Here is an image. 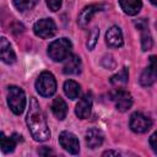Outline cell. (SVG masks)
<instances>
[{
    "label": "cell",
    "instance_id": "6da1fadb",
    "mask_svg": "<svg viewBox=\"0 0 157 157\" xmlns=\"http://www.w3.org/2000/svg\"><path fill=\"white\" fill-rule=\"evenodd\" d=\"M27 126L32 137L36 141H47L50 137V131L42 112V108L34 97L29 98V108L27 113Z\"/></svg>",
    "mask_w": 157,
    "mask_h": 157
},
{
    "label": "cell",
    "instance_id": "7a4b0ae2",
    "mask_svg": "<svg viewBox=\"0 0 157 157\" xmlns=\"http://www.w3.org/2000/svg\"><path fill=\"white\" fill-rule=\"evenodd\" d=\"M72 44L67 38H59L53 40L48 47V55L54 61H63L71 54Z\"/></svg>",
    "mask_w": 157,
    "mask_h": 157
},
{
    "label": "cell",
    "instance_id": "3957f363",
    "mask_svg": "<svg viewBox=\"0 0 157 157\" xmlns=\"http://www.w3.org/2000/svg\"><path fill=\"white\" fill-rule=\"evenodd\" d=\"M7 104L16 115H20L26 108V96L23 90L17 86H10L7 88Z\"/></svg>",
    "mask_w": 157,
    "mask_h": 157
},
{
    "label": "cell",
    "instance_id": "277c9868",
    "mask_svg": "<svg viewBox=\"0 0 157 157\" xmlns=\"http://www.w3.org/2000/svg\"><path fill=\"white\" fill-rule=\"evenodd\" d=\"M36 90L43 97H52L56 92V81L54 75L49 71H43L36 81Z\"/></svg>",
    "mask_w": 157,
    "mask_h": 157
},
{
    "label": "cell",
    "instance_id": "5b68a950",
    "mask_svg": "<svg viewBox=\"0 0 157 157\" xmlns=\"http://www.w3.org/2000/svg\"><path fill=\"white\" fill-rule=\"evenodd\" d=\"M110 98L114 102L117 109L120 110V112H126L132 105V97H131V94L126 90H124L121 87H118L117 90H114L110 93Z\"/></svg>",
    "mask_w": 157,
    "mask_h": 157
},
{
    "label": "cell",
    "instance_id": "8992f818",
    "mask_svg": "<svg viewBox=\"0 0 157 157\" xmlns=\"http://www.w3.org/2000/svg\"><path fill=\"white\" fill-rule=\"evenodd\" d=\"M33 32L39 38H50L56 33V25L52 18H42L34 23Z\"/></svg>",
    "mask_w": 157,
    "mask_h": 157
},
{
    "label": "cell",
    "instance_id": "52a82bcc",
    "mask_svg": "<svg viewBox=\"0 0 157 157\" xmlns=\"http://www.w3.org/2000/svg\"><path fill=\"white\" fill-rule=\"evenodd\" d=\"M130 129L134 131V132H137V134H142V132H146L151 129L152 126V120L150 118H147L146 115L141 114V113H134L131 117H130Z\"/></svg>",
    "mask_w": 157,
    "mask_h": 157
},
{
    "label": "cell",
    "instance_id": "ba28073f",
    "mask_svg": "<svg viewBox=\"0 0 157 157\" xmlns=\"http://www.w3.org/2000/svg\"><path fill=\"white\" fill-rule=\"evenodd\" d=\"M156 81H157V55H151L148 66L142 71L140 76V83L142 86H151Z\"/></svg>",
    "mask_w": 157,
    "mask_h": 157
},
{
    "label": "cell",
    "instance_id": "9c48e42d",
    "mask_svg": "<svg viewBox=\"0 0 157 157\" xmlns=\"http://www.w3.org/2000/svg\"><path fill=\"white\" fill-rule=\"evenodd\" d=\"M59 144L60 146L67 151L71 155H77L78 151H80V144H78V140L77 137L70 132V131H63L60 135H59Z\"/></svg>",
    "mask_w": 157,
    "mask_h": 157
},
{
    "label": "cell",
    "instance_id": "30bf717a",
    "mask_svg": "<svg viewBox=\"0 0 157 157\" xmlns=\"http://www.w3.org/2000/svg\"><path fill=\"white\" fill-rule=\"evenodd\" d=\"M135 26L137 27V29L141 32V48L144 52L150 50L152 48V37L151 33L148 31V22L145 18H140L137 21H135Z\"/></svg>",
    "mask_w": 157,
    "mask_h": 157
},
{
    "label": "cell",
    "instance_id": "8fae6325",
    "mask_svg": "<svg viewBox=\"0 0 157 157\" xmlns=\"http://www.w3.org/2000/svg\"><path fill=\"white\" fill-rule=\"evenodd\" d=\"M103 9H104V5H102V4H93V5L86 6V7L80 12V15H78V18H77L78 26L86 27V26L90 23V21L92 20V17H93L97 12L102 11Z\"/></svg>",
    "mask_w": 157,
    "mask_h": 157
},
{
    "label": "cell",
    "instance_id": "7c38bea8",
    "mask_svg": "<svg viewBox=\"0 0 157 157\" xmlns=\"http://www.w3.org/2000/svg\"><path fill=\"white\" fill-rule=\"evenodd\" d=\"M91 109H92V96L91 93H86L85 96L81 97V99L76 104L75 113L80 119H86L90 117Z\"/></svg>",
    "mask_w": 157,
    "mask_h": 157
},
{
    "label": "cell",
    "instance_id": "4fadbf2b",
    "mask_svg": "<svg viewBox=\"0 0 157 157\" xmlns=\"http://www.w3.org/2000/svg\"><path fill=\"white\" fill-rule=\"evenodd\" d=\"M81 67H82V64H81L80 56H77L75 54H70L65 59L63 71L66 75H77L81 72Z\"/></svg>",
    "mask_w": 157,
    "mask_h": 157
},
{
    "label": "cell",
    "instance_id": "5bb4252c",
    "mask_svg": "<svg viewBox=\"0 0 157 157\" xmlns=\"http://www.w3.org/2000/svg\"><path fill=\"white\" fill-rule=\"evenodd\" d=\"M105 42L112 48H119L123 45V33L118 26H112L105 33Z\"/></svg>",
    "mask_w": 157,
    "mask_h": 157
},
{
    "label": "cell",
    "instance_id": "9a60e30c",
    "mask_svg": "<svg viewBox=\"0 0 157 157\" xmlns=\"http://www.w3.org/2000/svg\"><path fill=\"white\" fill-rule=\"evenodd\" d=\"M0 55H1V60L6 64H12L16 60V54L5 37H1L0 39Z\"/></svg>",
    "mask_w": 157,
    "mask_h": 157
},
{
    "label": "cell",
    "instance_id": "2e32d148",
    "mask_svg": "<svg viewBox=\"0 0 157 157\" xmlns=\"http://www.w3.org/2000/svg\"><path fill=\"white\" fill-rule=\"evenodd\" d=\"M86 144L90 148H96L98 146H101L103 144V140H104V136H103V132L98 129H88L87 132H86Z\"/></svg>",
    "mask_w": 157,
    "mask_h": 157
},
{
    "label": "cell",
    "instance_id": "e0dca14e",
    "mask_svg": "<svg viewBox=\"0 0 157 157\" xmlns=\"http://www.w3.org/2000/svg\"><path fill=\"white\" fill-rule=\"evenodd\" d=\"M119 4H120L121 10L129 16L137 15L142 7L141 0H119Z\"/></svg>",
    "mask_w": 157,
    "mask_h": 157
},
{
    "label": "cell",
    "instance_id": "ac0fdd59",
    "mask_svg": "<svg viewBox=\"0 0 157 157\" xmlns=\"http://www.w3.org/2000/svg\"><path fill=\"white\" fill-rule=\"evenodd\" d=\"M52 112L56 117V119H59V120H63V119L66 118L67 105H66L65 101L61 97H56V98L53 99V102H52Z\"/></svg>",
    "mask_w": 157,
    "mask_h": 157
},
{
    "label": "cell",
    "instance_id": "d6986e66",
    "mask_svg": "<svg viewBox=\"0 0 157 157\" xmlns=\"http://www.w3.org/2000/svg\"><path fill=\"white\" fill-rule=\"evenodd\" d=\"M64 92L70 99H76V98H78V96L81 93V87L76 81L67 80L64 83Z\"/></svg>",
    "mask_w": 157,
    "mask_h": 157
},
{
    "label": "cell",
    "instance_id": "ffe728a7",
    "mask_svg": "<svg viewBox=\"0 0 157 157\" xmlns=\"http://www.w3.org/2000/svg\"><path fill=\"white\" fill-rule=\"evenodd\" d=\"M0 140H1V151L4 153H10L15 150L16 147V144H17V140L13 137V136H5L4 132L0 134Z\"/></svg>",
    "mask_w": 157,
    "mask_h": 157
},
{
    "label": "cell",
    "instance_id": "44dd1931",
    "mask_svg": "<svg viewBox=\"0 0 157 157\" xmlns=\"http://www.w3.org/2000/svg\"><path fill=\"white\" fill-rule=\"evenodd\" d=\"M128 78H129V71L126 67H123L120 69V71L118 74H115L114 76H112L110 78V82L114 85V86H124L126 82H128Z\"/></svg>",
    "mask_w": 157,
    "mask_h": 157
},
{
    "label": "cell",
    "instance_id": "7402d4cb",
    "mask_svg": "<svg viewBox=\"0 0 157 157\" xmlns=\"http://www.w3.org/2000/svg\"><path fill=\"white\" fill-rule=\"evenodd\" d=\"M39 0H13V5L18 11H27L33 9Z\"/></svg>",
    "mask_w": 157,
    "mask_h": 157
},
{
    "label": "cell",
    "instance_id": "603a6c76",
    "mask_svg": "<svg viewBox=\"0 0 157 157\" xmlns=\"http://www.w3.org/2000/svg\"><path fill=\"white\" fill-rule=\"evenodd\" d=\"M98 36H99V29L97 27L92 28V31L90 32V38L87 40V48L90 50H92L94 48V45L97 43V39H98Z\"/></svg>",
    "mask_w": 157,
    "mask_h": 157
},
{
    "label": "cell",
    "instance_id": "cb8c5ba5",
    "mask_svg": "<svg viewBox=\"0 0 157 157\" xmlns=\"http://www.w3.org/2000/svg\"><path fill=\"white\" fill-rule=\"evenodd\" d=\"M45 2L52 11H58L61 6V0H45Z\"/></svg>",
    "mask_w": 157,
    "mask_h": 157
},
{
    "label": "cell",
    "instance_id": "d4e9b609",
    "mask_svg": "<svg viewBox=\"0 0 157 157\" xmlns=\"http://www.w3.org/2000/svg\"><path fill=\"white\" fill-rule=\"evenodd\" d=\"M148 142H150V146H151V148L153 150V152L157 153V131L153 132V134L150 136Z\"/></svg>",
    "mask_w": 157,
    "mask_h": 157
},
{
    "label": "cell",
    "instance_id": "484cf974",
    "mask_svg": "<svg viewBox=\"0 0 157 157\" xmlns=\"http://www.w3.org/2000/svg\"><path fill=\"white\" fill-rule=\"evenodd\" d=\"M38 153L39 155H43V156H48V155H53V152H52V150H49V148H47L45 146H43L39 151H38Z\"/></svg>",
    "mask_w": 157,
    "mask_h": 157
},
{
    "label": "cell",
    "instance_id": "4316f807",
    "mask_svg": "<svg viewBox=\"0 0 157 157\" xmlns=\"http://www.w3.org/2000/svg\"><path fill=\"white\" fill-rule=\"evenodd\" d=\"M110 155L118 156V155H119V152H117V151H105V152L103 153V156H110Z\"/></svg>",
    "mask_w": 157,
    "mask_h": 157
},
{
    "label": "cell",
    "instance_id": "83f0119b",
    "mask_svg": "<svg viewBox=\"0 0 157 157\" xmlns=\"http://www.w3.org/2000/svg\"><path fill=\"white\" fill-rule=\"evenodd\" d=\"M148 1H150V2L152 4V5H155V6H157V0H148Z\"/></svg>",
    "mask_w": 157,
    "mask_h": 157
}]
</instances>
